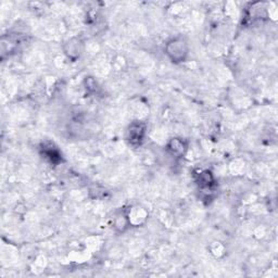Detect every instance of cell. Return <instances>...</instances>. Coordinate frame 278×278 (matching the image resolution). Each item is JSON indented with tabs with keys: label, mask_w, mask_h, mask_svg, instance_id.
I'll use <instances>...</instances> for the list:
<instances>
[{
	"label": "cell",
	"mask_w": 278,
	"mask_h": 278,
	"mask_svg": "<svg viewBox=\"0 0 278 278\" xmlns=\"http://www.w3.org/2000/svg\"><path fill=\"white\" fill-rule=\"evenodd\" d=\"M165 54L173 63L185 62L189 54L188 42L183 37L172 38L165 45Z\"/></svg>",
	"instance_id": "6da1fadb"
},
{
	"label": "cell",
	"mask_w": 278,
	"mask_h": 278,
	"mask_svg": "<svg viewBox=\"0 0 278 278\" xmlns=\"http://www.w3.org/2000/svg\"><path fill=\"white\" fill-rule=\"evenodd\" d=\"M147 133V125L141 121L130 123L127 128V140L130 145L138 146L143 143Z\"/></svg>",
	"instance_id": "7a4b0ae2"
},
{
	"label": "cell",
	"mask_w": 278,
	"mask_h": 278,
	"mask_svg": "<svg viewBox=\"0 0 278 278\" xmlns=\"http://www.w3.org/2000/svg\"><path fill=\"white\" fill-rule=\"evenodd\" d=\"M166 149L175 158H182L188 150V144L183 138H172L166 145Z\"/></svg>",
	"instance_id": "3957f363"
},
{
	"label": "cell",
	"mask_w": 278,
	"mask_h": 278,
	"mask_svg": "<svg viewBox=\"0 0 278 278\" xmlns=\"http://www.w3.org/2000/svg\"><path fill=\"white\" fill-rule=\"evenodd\" d=\"M127 217L129 221L130 226H138L146 221L147 219V212L145 209L140 208V206H133V208H129V210L126 211Z\"/></svg>",
	"instance_id": "277c9868"
},
{
	"label": "cell",
	"mask_w": 278,
	"mask_h": 278,
	"mask_svg": "<svg viewBox=\"0 0 278 278\" xmlns=\"http://www.w3.org/2000/svg\"><path fill=\"white\" fill-rule=\"evenodd\" d=\"M64 50L70 59L76 60L80 56L81 51H83V47H81V42L79 40L72 38V40H69L67 45H65Z\"/></svg>",
	"instance_id": "5b68a950"
},
{
	"label": "cell",
	"mask_w": 278,
	"mask_h": 278,
	"mask_svg": "<svg viewBox=\"0 0 278 278\" xmlns=\"http://www.w3.org/2000/svg\"><path fill=\"white\" fill-rule=\"evenodd\" d=\"M214 176L210 171H202L198 175V184L202 189L211 188L214 185Z\"/></svg>",
	"instance_id": "8992f818"
},
{
	"label": "cell",
	"mask_w": 278,
	"mask_h": 278,
	"mask_svg": "<svg viewBox=\"0 0 278 278\" xmlns=\"http://www.w3.org/2000/svg\"><path fill=\"white\" fill-rule=\"evenodd\" d=\"M129 226H130V224H129L126 211L119 213L116 216V219H114V228H116V230L119 233L125 232Z\"/></svg>",
	"instance_id": "52a82bcc"
}]
</instances>
